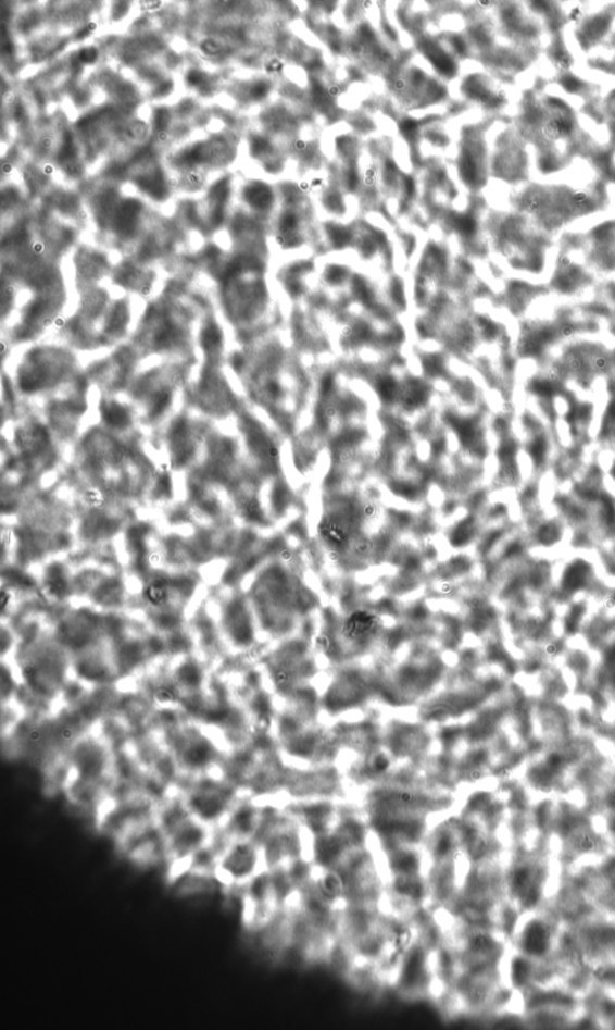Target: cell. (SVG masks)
Instances as JSON below:
<instances>
[{
    "mask_svg": "<svg viewBox=\"0 0 615 1030\" xmlns=\"http://www.w3.org/2000/svg\"><path fill=\"white\" fill-rule=\"evenodd\" d=\"M389 980L397 992L409 1000L431 994L440 982L438 950L430 947L419 933L397 960Z\"/></svg>",
    "mask_w": 615,
    "mask_h": 1030,
    "instance_id": "obj_1",
    "label": "cell"
},
{
    "mask_svg": "<svg viewBox=\"0 0 615 1030\" xmlns=\"http://www.w3.org/2000/svg\"><path fill=\"white\" fill-rule=\"evenodd\" d=\"M267 869L264 851L256 839H227L216 856L213 874L223 891L239 894Z\"/></svg>",
    "mask_w": 615,
    "mask_h": 1030,
    "instance_id": "obj_2",
    "label": "cell"
},
{
    "mask_svg": "<svg viewBox=\"0 0 615 1030\" xmlns=\"http://www.w3.org/2000/svg\"><path fill=\"white\" fill-rule=\"evenodd\" d=\"M511 938V947L532 960L550 956L557 941L552 921L535 909L519 914Z\"/></svg>",
    "mask_w": 615,
    "mask_h": 1030,
    "instance_id": "obj_3",
    "label": "cell"
},
{
    "mask_svg": "<svg viewBox=\"0 0 615 1030\" xmlns=\"http://www.w3.org/2000/svg\"><path fill=\"white\" fill-rule=\"evenodd\" d=\"M526 141L519 131L501 134L489 157L491 174L509 183L526 181L530 166Z\"/></svg>",
    "mask_w": 615,
    "mask_h": 1030,
    "instance_id": "obj_4",
    "label": "cell"
},
{
    "mask_svg": "<svg viewBox=\"0 0 615 1030\" xmlns=\"http://www.w3.org/2000/svg\"><path fill=\"white\" fill-rule=\"evenodd\" d=\"M462 96L484 108L498 109L505 104V95L494 79L484 73L465 76L462 83Z\"/></svg>",
    "mask_w": 615,
    "mask_h": 1030,
    "instance_id": "obj_5",
    "label": "cell"
},
{
    "mask_svg": "<svg viewBox=\"0 0 615 1030\" xmlns=\"http://www.w3.org/2000/svg\"><path fill=\"white\" fill-rule=\"evenodd\" d=\"M614 8L600 11L599 14L591 15L580 23L577 39L580 46L587 51L595 48L599 41L607 36L614 21Z\"/></svg>",
    "mask_w": 615,
    "mask_h": 1030,
    "instance_id": "obj_6",
    "label": "cell"
},
{
    "mask_svg": "<svg viewBox=\"0 0 615 1030\" xmlns=\"http://www.w3.org/2000/svg\"><path fill=\"white\" fill-rule=\"evenodd\" d=\"M605 119L607 123L611 125V129H612L611 133L615 135V91L606 101Z\"/></svg>",
    "mask_w": 615,
    "mask_h": 1030,
    "instance_id": "obj_7",
    "label": "cell"
},
{
    "mask_svg": "<svg viewBox=\"0 0 615 1030\" xmlns=\"http://www.w3.org/2000/svg\"><path fill=\"white\" fill-rule=\"evenodd\" d=\"M610 48L612 51L610 59L603 60L597 63L605 67V71L614 73L615 75V33H614V36L612 37Z\"/></svg>",
    "mask_w": 615,
    "mask_h": 1030,
    "instance_id": "obj_8",
    "label": "cell"
}]
</instances>
